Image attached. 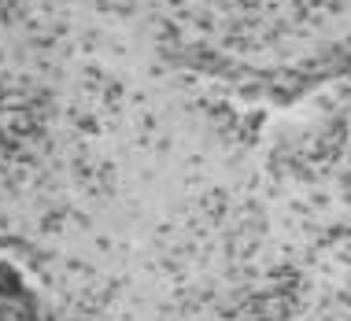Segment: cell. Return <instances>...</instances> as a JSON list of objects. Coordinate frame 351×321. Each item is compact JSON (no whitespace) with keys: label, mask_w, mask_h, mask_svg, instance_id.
<instances>
[{"label":"cell","mask_w":351,"mask_h":321,"mask_svg":"<svg viewBox=\"0 0 351 321\" xmlns=\"http://www.w3.org/2000/svg\"><path fill=\"white\" fill-rule=\"evenodd\" d=\"M0 321H49L41 299L26 288L12 262H0Z\"/></svg>","instance_id":"6da1fadb"}]
</instances>
